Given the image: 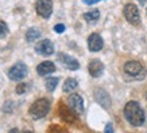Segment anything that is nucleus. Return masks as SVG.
Here are the masks:
<instances>
[{
	"mask_svg": "<svg viewBox=\"0 0 147 133\" xmlns=\"http://www.w3.org/2000/svg\"><path fill=\"white\" fill-rule=\"evenodd\" d=\"M124 117L125 120L128 121L131 125H134V126H140L146 121L144 112H143V109L136 101L127 102V105L124 106Z\"/></svg>",
	"mask_w": 147,
	"mask_h": 133,
	"instance_id": "nucleus-1",
	"label": "nucleus"
},
{
	"mask_svg": "<svg viewBox=\"0 0 147 133\" xmlns=\"http://www.w3.org/2000/svg\"><path fill=\"white\" fill-rule=\"evenodd\" d=\"M50 110V102L49 100L46 98H39L36 100L31 106H30V116H31L34 120H39V118H43Z\"/></svg>",
	"mask_w": 147,
	"mask_h": 133,
	"instance_id": "nucleus-2",
	"label": "nucleus"
},
{
	"mask_svg": "<svg viewBox=\"0 0 147 133\" xmlns=\"http://www.w3.org/2000/svg\"><path fill=\"white\" fill-rule=\"evenodd\" d=\"M124 73L127 76L132 77L134 80H143L146 77V69L142 66V63L136 62V61H129L124 65Z\"/></svg>",
	"mask_w": 147,
	"mask_h": 133,
	"instance_id": "nucleus-3",
	"label": "nucleus"
},
{
	"mask_svg": "<svg viewBox=\"0 0 147 133\" xmlns=\"http://www.w3.org/2000/svg\"><path fill=\"white\" fill-rule=\"evenodd\" d=\"M123 13H124L125 20L129 24H132V26H139L140 24V13H139V9L135 4H132V3L125 4Z\"/></svg>",
	"mask_w": 147,
	"mask_h": 133,
	"instance_id": "nucleus-4",
	"label": "nucleus"
},
{
	"mask_svg": "<svg viewBox=\"0 0 147 133\" xmlns=\"http://www.w3.org/2000/svg\"><path fill=\"white\" fill-rule=\"evenodd\" d=\"M35 9L36 13L43 19L50 18V15L53 12V1L51 0H36Z\"/></svg>",
	"mask_w": 147,
	"mask_h": 133,
	"instance_id": "nucleus-5",
	"label": "nucleus"
},
{
	"mask_svg": "<svg viewBox=\"0 0 147 133\" xmlns=\"http://www.w3.org/2000/svg\"><path fill=\"white\" fill-rule=\"evenodd\" d=\"M27 76V66L24 63H16L8 70V78L12 81H22Z\"/></svg>",
	"mask_w": 147,
	"mask_h": 133,
	"instance_id": "nucleus-6",
	"label": "nucleus"
},
{
	"mask_svg": "<svg viewBox=\"0 0 147 133\" xmlns=\"http://www.w3.org/2000/svg\"><path fill=\"white\" fill-rule=\"evenodd\" d=\"M67 105H69V108L76 114L84 113V101H82V97H81L80 94H76V93L70 94L69 98H67Z\"/></svg>",
	"mask_w": 147,
	"mask_h": 133,
	"instance_id": "nucleus-7",
	"label": "nucleus"
},
{
	"mask_svg": "<svg viewBox=\"0 0 147 133\" xmlns=\"http://www.w3.org/2000/svg\"><path fill=\"white\" fill-rule=\"evenodd\" d=\"M35 51L40 55H43V57H49L54 53V44L49 39H42L35 46Z\"/></svg>",
	"mask_w": 147,
	"mask_h": 133,
	"instance_id": "nucleus-8",
	"label": "nucleus"
},
{
	"mask_svg": "<svg viewBox=\"0 0 147 133\" xmlns=\"http://www.w3.org/2000/svg\"><path fill=\"white\" fill-rule=\"evenodd\" d=\"M104 46V42H102V38L98 34H90L89 38H88V47L92 53H97L102 49Z\"/></svg>",
	"mask_w": 147,
	"mask_h": 133,
	"instance_id": "nucleus-9",
	"label": "nucleus"
},
{
	"mask_svg": "<svg viewBox=\"0 0 147 133\" xmlns=\"http://www.w3.org/2000/svg\"><path fill=\"white\" fill-rule=\"evenodd\" d=\"M94 98L104 109H108L111 106V97L104 89H96L94 90Z\"/></svg>",
	"mask_w": 147,
	"mask_h": 133,
	"instance_id": "nucleus-10",
	"label": "nucleus"
},
{
	"mask_svg": "<svg viewBox=\"0 0 147 133\" xmlns=\"http://www.w3.org/2000/svg\"><path fill=\"white\" fill-rule=\"evenodd\" d=\"M58 58H59V62L62 63L63 66L69 69V70H77L80 67V63L76 58L70 57V55H66V54H58Z\"/></svg>",
	"mask_w": 147,
	"mask_h": 133,
	"instance_id": "nucleus-11",
	"label": "nucleus"
},
{
	"mask_svg": "<svg viewBox=\"0 0 147 133\" xmlns=\"http://www.w3.org/2000/svg\"><path fill=\"white\" fill-rule=\"evenodd\" d=\"M88 71H89V74L92 77L98 78V77L104 73V65H102L98 59H93V61H90L89 65H88Z\"/></svg>",
	"mask_w": 147,
	"mask_h": 133,
	"instance_id": "nucleus-12",
	"label": "nucleus"
},
{
	"mask_svg": "<svg viewBox=\"0 0 147 133\" xmlns=\"http://www.w3.org/2000/svg\"><path fill=\"white\" fill-rule=\"evenodd\" d=\"M54 71H55V65L53 62H50V61H45V62L39 63L36 66V73L42 77L49 76V74L54 73Z\"/></svg>",
	"mask_w": 147,
	"mask_h": 133,
	"instance_id": "nucleus-13",
	"label": "nucleus"
},
{
	"mask_svg": "<svg viewBox=\"0 0 147 133\" xmlns=\"http://www.w3.org/2000/svg\"><path fill=\"white\" fill-rule=\"evenodd\" d=\"M98 18H100V12H98L97 9H93V11H89V12L84 13V19L88 23H90V24H94L98 20Z\"/></svg>",
	"mask_w": 147,
	"mask_h": 133,
	"instance_id": "nucleus-14",
	"label": "nucleus"
},
{
	"mask_svg": "<svg viewBox=\"0 0 147 133\" xmlns=\"http://www.w3.org/2000/svg\"><path fill=\"white\" fill-rule=\"evenodd\" d=\"M77 86H78V82L74 78H67L65 81V84H63V92L65 93H70L74 89H77Z\"/></svg>",
	"mask_w": 147,
	"mask_h": 133,
	"instance_id": "nucleus-15",
	"label": "nucleus"
},
{
	"mask_svg": "<svg viewBox=\"0 0 147 133\" xmlns=\"http://www.w3.org/2000/svg\"><path fill=\"white\" fill-rule=\"evenodd\" d=\"M39 36H40V31L38 28H35V27H31V28L26 32V39H27V42H30V43L34 42V40H36Z\"/></svg>",
	"mask_w": 147,
	"mask_h": 133,
	"instance_id": "nucleus-16",
	"label": "nucleus"
},
{
	"mask_svg": "<svg viewBox=\"0 0 147 133\" xmlns=\"http://www.w3.org/2000/svg\"><path fill=\"white\" fill-rule=\"evenodd\" d=\"M58 85V78H47L46 80V89L47 92H54Z\"/></svg>",
	"mask_w": 147,
	"mask_h": 133,
	"instance_id": "nucleus-17",
	"label": "nucleus"
},
{
	"mask_svg": "<svg viewBox=\"0 0 147 133\" xmlns=\"http://www.w3.org/2000/svg\"><path fill=\"white\" fill-rule=\"evenodd\" d=\"M7 31H8V27H7L5 22H3V20H0V36L5 35V34H7Z\"/></svg>",
	"mask_w": 147,
	"mask_h": 133,
	"instance_id": "nucleus-18",
	"label": "nucleus"
},
{
	"mask_svg": "<svg viewBox=\"0 0 147 133\" xmlns=\"http://www.w3.org/2000/svg\"><path fill=\"white\" fill-rule=\"evenodd\" d=\"M16 93L18 94H23V93H26V90H27V85L26 84H19L18 86H16Z\"/></svg>",
	"mask_w": 147,
	"mask_h": 133,
	"instance_id": "nucleus-19",
	"label": "nucleus"
},
{
	"mask_svg": "<svg viewBox=\"0 0 147 133\" xmlns=\"http://www.w3.org/2000/svg\"><path fill=\"white\" fill-rule=\"evenodd\" d=\"M65 28H66V27H65V24L59 23V24H55V26H54V31L57 32V34H62V32L65 31Z\"/></svg>",
	"mask_w": 147,
	"mask_h": 133,
	"instance_id": "nucleus-20",
	"label": "nucleus"
},
{
	"mask_svg": "<svg viewBox=\"0 0 147 133\" xmlns=\"http://www.w3.org/2000/svg\"><path fill=\"white\" fill-rule=\"evenodd\" d=\"M12 109H13V106H12V102L11 101H7L5 102V105H4V108H3V110L5 112V113H12Z\"/></svg>",
	"mask_w": 147,
	"mask_h": 133,
	"instance_id": "nucleus-21",
	"label": "nucleus"
},
{
	"mask_svg": "<svg viewBox=\"0 0 147 133\" xmlns=\"http://www.w3.org/2000/svg\"><path fill=\"white\" fill-rule=\"evenodd\" d=\"M84 3H86V4H89V5H92V4H94V3H97V1H101V0H82Z\"/></svg>",
	"mask_w": 147,
	"mask_h": 133,
	"instance_id": "nucleus-22",
	"label": "nucleus"
},
{
	"mask_svg": "<svg viewBox=\"0 0 147 133\" xmlns=\"http://www.w3.org/2000/svg\"><path fill=\"white\" fill-rule=\"evenodd\" d=\"M108 132H113V128H112V124H108L107 126H105V133Z\"/></svg>",
	"mask_w": 147,
	"mask_h": 133,
	"instance_id": "nucleus-23",
	"label": "nucleus"
},
{
	"mask_svg": "<svg viewBox=\"0 0 147 133\" xmlns=\"http://www.w3.org/2000/svg\"><path fill=\"white\" fill-rule=\"evenodd\" d=\"M138 1H139V3H140V4H142V5H144V4H146V0H138Z\"/></svg>",
	"mask_w": 147,
	"mask_h": 133,
	"instance_id": "nucleus-24",
	"label": "nucleus"
},
{
	"mask_svg": "<svg viewBox=\"0 0 147 133\" xmlns=\"http://www.w3.org/2000/svg\"><path fill=\"white\" fill-rule=\"evenodd\" d=\"M146 98H147V93H146Z\"/></svg>",
	"mask_w": 147,
	"mask_h": 133,
	"instance_id": "nucleus-25",
	"label": "nucleus"
}]
</instances>
